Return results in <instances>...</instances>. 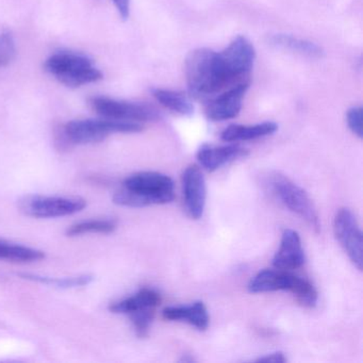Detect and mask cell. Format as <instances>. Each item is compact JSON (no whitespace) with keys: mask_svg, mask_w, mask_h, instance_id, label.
Segmentation results:
<instances>
[{"mask_svg":"<svg viewBox=\"0 0 363 363\" xmlns=\"http://www.w3.org/2000/svg\"><path fill=\"white\" fill-rule=\"evenodd\" d=\"M218 56L227 77L235 84V80L245 77L250 73L254 65L256 52L246 38L237 37L229 44L228 48L218 52Z\"/></svg>","mask_w":363,"mask_h":363,"instance_id":"obj_9","label":"cell"},{"mask_svg":"<svg viewBox=\"0 0 363 363\" xmlns=\"http://www.w3.org/2000/svg\"><path fill=\"white\" fill-rule=\"evenodd\" d=\"M133 328L139 337H147L150 333V326L155 318V309L140 310L129 314Z\"/></svg>","mask_w":363,"mask_h":363,"instance_id":"obj_24","label":"cell"},{"mask_svg":"<svg viewBox=\"0 0 363 363\" xmlns=\"http://www.w3.org/2000/svg\"><path fill=\"white\" fill-rule=\"evenodd\" d=\"M21 277L41 284H52L58 288H77V286H88L93 280L92 276L82 275L71 278H50L44 276L33 275V274H20Z\"/></svg>","mask_w":363,"mask_h":363,"instance_id":"obj_23","label":"cell"},{"mask_svg":"<svg viewBox=\"0 0 363 363\" xmlns=\"http://www.w3.org/2000/svg\"><path fill=\"white\" fill-rule=\"evenodd\" d=\"M246 155H247V150L235 144L225 146L203 144L197 152V159L206 171L216 172L223 165L245 157Z\"/></svg>","mask_w":363,"mask_h":363,"instance_id":"obj_13","label":"cell"},{"mask_svg":"<svg viewBox=\"0 0 363 363\" xmlns=\"http://www.w3.org/2000/svg\"><path fill=\"white\" fill-rule=\"evenodd\" d=\"M173 179L157 172H141L129 176L123 189L114 194L113 201L124 207L142 208L164 205L175 199Z\"/></svg>","mask_w":363,"mask_h":363,"instance_id":"obj_2","label":"cell"},{"mask_svg":"<svg viewBox=\"0 0 363 363\" xmlns=\"http://www.w3.org/2000/svg\"><path fill=\"white\" fill-rule=\"evenodd\" d=\"M161 303V296L154 289L144 288L133 296L127 297L110 306V311L118 314L129 315L140 310L156 309Z\"/></svg>","mask_w":363,"mask_h":363,"instance_id":"obj_16","label":"cell"},{"mask_svg":"<svg viewBox=\"0 0 363 363\" xmlns=\"http://www.w3.org/2000/svg\"><path fill=\"white\" fill-rule=\"evenodd\" d=\"M186 76L191 97L199 101L213 97L233 84L225 73L218 52L209 48H199L189 54Z\"/></svg>","mask_w":363,"mask_h":363,"instance_id":"obj_1","label":"cell"},{"mask_svg":"<svg viewBox=\"0 0 363 363\" xmlns=\"http://www.w3.org/2000/svg\"><path fill=\"white\" fill-rule=\"evenodd\" d=\"M114 5L123 20H127L130 14V0H113Z\"/></svg>","mask_w":363,"mask_h":363,"instance_id":"obj_28","label":"cell"},{"mask_svg":"<svg viewBox=\"0 0 363 363\" xmlns=\"http://www.w3.org/2000/svg\"><path fill=\"white\" fill-rule=\"evenodd\" d=\"M116 229V223L112 220H92L78 223L67 229V237H78L86 233H111Z\"/></svg>","mask_w":363,"mask_h":363,"instance_id":"obj_21","label":"cell"},{"mask_svg":"<svg viewBox=\"0 0 363 363\" xmlns=\"http://www.w3.org/2000/svg\"><path fill=\"white\" fill-rule=\"evenodd\" d=\"M290 292L303 307L313 308L318 303V291L315 290L313 284L305 278L296 276Z\"/></svg>","mask_w":363,"mask_h":363,"instance_id":"obj_22","label":"cell"},{"mask_svg":"<svg viewBox=\"0 0 363 363\" xmlns=\"http://www.w3.org/2000/svg\"><path fill=\"white\" fill-rule=\"evenodd\" d=\"M335 238L345 250L354 267L362 271L363 238L362 231L357 222L356 216L347 208L340 209L333 222Z\"/></svg>","mask_w":363,"mask_h":363,"instance_id":"obj_8","label":"cell"},{"mask_svg":"<svg viewBox=\"0 0 363 363\" xmlns=\"http://www.w3.org/2000/svg\"><path fill=\"white\" fill-rule=\"evenodd\" d=\"M250 88V82H241L208 101L206 116L213 122L231 120L242 109V101Z\"/></svg>","mask_w":363,"mask_h":363,"instance_id":"obj_10","label":"cell"},{"mask_svg":"<svg viewBox=\"0 0 363 363\" xmlns=\"http://www.w3.org/2000/svg\"><path fill=\"white\" fill-rule=\"evenodd\" d=\"M91 105L97 114L107 120L123 122H152L160 118L158 110L144 103L116 101L107 97H93Z\"/></svg>","mask_w":363,"mask_h":363,"instance_id":"obj_6","label":"cell"},{"mask_svg":"<svg viewBox=\"0 0 363 363\" xmlns=\"http://www.w3.org/2000/svg\"><path fill=\"white\" fill-rule=\"evenodd\" d=\"M86 201L80 197H48L31 195L20 201L23 213L37 218H61L82 211Z\"/></svg>","mask_w":363,"mask_h":363,"instance_id":"obj_7","label":"cell"},{"mask_svg":"<svg viewBox=\"0 0 363 363\" xmlns=\"http://www.w3.org/2000/svg\"><path fill=\"white\" fill-rule=\"evenodd\" d=\"M296 275L284 269H263L259 272L248 284V290L252 293L275 292L289 291L294 284Z\"/></svg>","mask_w":363,"mask_h":363,"instance_id":"obj_14","label":"cell"},{"mask_svg":"<svg viewBox=\"0 0 363 363\" xmlns=\"http://www.w3.org/2000/svg\"><path fill=\"white\" fill-rule=\"evenodd\" d=\"M184 205L190 218L199 220L205 210L207 199V186L201 169L196 165H190L182 174Z\"/></svg>","mask_w":363,"mask_h":363,"instance_id":"obj_11","label":"cell"},{"mask_svg":"<svg viewBox=\"0 0 363 363\" xmlns=\"http://www.w3.org/2000/svg\"><path fill=\"white\" fill-rule=\"evenodd\" d=\"M346 120L350 130L359 139L363 137V109L361 107L350 108L346 114Z\"/></svg>","mask_w":363,"mask_h":363,"instance_id":"obj_26","label":"cell"},{"mask_svg":"<svg viewBox=\"0 0 363 363\" xmlns=\"http://www.w3.org/2000/svg\"><path fill=\"white\" fill-rule=\"evenodd\" d=\"M269 43L275 48L282 50H291L296 54L309 57V58H322L324 56V50L318 44L301 38L293 37L291 35L277 33L269 37Z\"/></svg>","mask_w":363,"mask_h":363,"instance_id":"obj_18","label":"cell"},{"mask_svg":"<svg viewBox=\"0 0 363 363\" xmlns=\"http://www.w3.org/2000/svg\"><path fill=\"white\" fill-rule=\"evenodd\" d=\"M162 314L165 320L186 322L201 331L209 326V313L203 301H194L186 306H169L164 308Z\"/></svg>","mask_w":363,"mask_h":363,"instance_id":"obj_15","label":"cell"},{"mask_svg":"<svg viewBox=\"0 0 363 363\" xmlns=\"http://www.w3.org/2000/svg\"><path fill=\"white\" fill-rule=\"evenodd\" d=\"M286 361V357H284V352H275L272 354H265V356L260 357L257 359L256 362L259 363H284Z\"/></svg>","mask_w":363,"mask_h":363,"instance_id":"obj_27","label":"cell"},{"mask_svg":"<svg viewBox=\"0 0 363 363\" xmlns=\"http://www.w3.org/2000/svg\"><path fill=\"white\" fill-rule=\"evenodd\" d=\"M45 258L41 250L18 244L0 241V260L14 261V262H33Z\"/></svg>","mask_w":363,"mask_h":363,"instance_id":"obj_20","label":"cell"},{"mask_svg":"<svg viewBox=\"0 0 363 363\" xmlns=\"http://www.w3.org/2000/svg\"><path fill=\"white\" fill-rule=\"evenodd\" d=\"M143 130L139 123L123 121L82 120L69 122L65 128V138L69 144H94L104 141L110 133H135Z\"/></svg>","mask_w":363,"mask_h":363,"instance_id":"obj_4","label":"cell"},{"mask_svg":"<svg viewBox=\"0 0 363 363\" xmlns=\"http://www.w3.org/2000/svg\"><path fill=\"white\" fill-rule=\"evenodd\" d=\"M152 93L159 104L175 113L184 116H190L194 113L192 101L184 93L165 89H152Z\"/></svg>","mask_w":363,"mask_h":363,"instance_id":"obj_19","label":"cell"},{"mask_svg":"<svg viewBox=\"0 0 363 363\" xmlns=\"http://www.w3.org/2000/svg\"><path fill=\"white\" fill-rule=\"evenodd\" d=\"M44 69L54 75L61 84L78 88L101 79V72L93 67L90 59L74 52H58L46 60Z\"/></svg>","mask_w":363,"mask_h":363,"instance_id":"obj_3","label":"cell"},{"mask_svg":"<svg viewBox=\"0 0 363 363\" xmlns=\"http://www.w3.org/2000/svg\"><path fill=\"white\" fill-rule=\"evenodd\" d=\"M16 57V42L11 33L0 35V67L9 65Z\"/></svg>","mask_w":363,"mask_h":363,"instance_id":"obj_25","label":"cell"},{"mask_svg":"<svg viewBox=\"0 0 363 363\" xmlns=\"http://www.w3.org/2000/svg\"><path fill=\"white\" fill-rule=\"evenodd\" d=\"M271 188L274 194L286 208L301 216L314 230L320 231L318 212L311 199L301 186L284 175L276 174L271 178Z\"/></svg>","mask_w":363,"mask_h":363,"instance_id":"obj_5","label":"cell"},{"mask_svg":"<svg viewBox=\"0 0 363 363\" xmlns=\"http://www.w3.org/2000/svg\"><path fill=\"white\" fill-rule=\"evenodd\" d=\"M277 130L278 125L274 122L260 123L252 126L230 125L223 131L220 139L225 142L250 141L274 135Z\"/></svg>","mask_w":363,"mask_h":363,"instance_id":"obj_17","label":"cell"},{"mask_svg":"<svg viewBox=\"0 0 363 363\" xmlns=\"http://www.w3.org/2000/svg\"><path fill=\"white\" fill-rule=\"evenodd\" d=\"M305 252L298 233L292 229H286L282 233L280 246L273 258V267L284 271H292L303 265Z\"/></svg>","mask_w":363,"mask_h":363,"instance_id":"obj_12","label":"cell"}]
</instances>
